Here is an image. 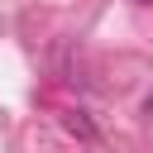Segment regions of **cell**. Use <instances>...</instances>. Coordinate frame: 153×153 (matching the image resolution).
<instances>
[{
  "label": "cell",
  "mask_w": 153,
  "mask_h": 153,
  "mask_svg": "<svg viewBox=\"0 0 153 153\" xmlns=\"http://www.w3.org/2000/svg\"><path fill=\"white\" fill-rule=\"evenodd\" d=\"M139 5H153V0H139Z\"/></svg>",
  "instance_id": "7a4b0ae2"
},
{
  "label": "cell",
  "mask_w": 153,
  "mask_h": 153,
  "mask_svg": "<svg viewBox=\"0 0 153 153\" xmlns=\"http://www.w3.org/2000/svg\"><path fill=\"white\" fill-rule=\"evenodd\" d=\"M62 124H67L72 134H81L86 143H96V139H100V134H96V124L86 120V110H72V115H62Z\"/></svg>",
  "instance_id": "6da1fadb"
}]
</instances>
